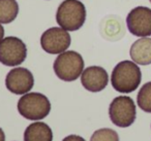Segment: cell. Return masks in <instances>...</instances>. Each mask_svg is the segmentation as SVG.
Listing matches in <instances>:
<instances>
[{
	"instance_id": "7c38bea8",
	"label": "cell",
	"mask_w": 151,
	"mask_h": 141,
	"mask_svg": "<svg viewBox=\"0 0 151 141\" xmlns=\"http://www.w3.org/2000/svg\"><path fill=\"white\" fill-rule=\"evenodd\" d=\"M24 141H53L52 130L46 122H33L26 128Z\"/></svg>"
},
{
	"instance_id": "5b68a950",
	"label": "cell",
	"mask_w": 151,
	"mask_h": 141,
	"mask_svg": "<svg viewBox=\"0 0 151 141\" xmlns=\"http://www.w3.org/2000/svg\"><path fill=\"white\" fill-rule=\"evenodd\" d=\"M111 122L120 128H127L136 120L137 109L134 100L128 96H119L111 102L109 107Z\"/></svg>"
},
{
	"instance_id": "ac0fdd59",
	"label": "cell",
	"mask_w": 151,
	"mask_h": 141,
	"mask_svg": "<svg viewBox=\"0 0 151 141\" xmlns=\"http://www.w3.org/2000/svg\"><path fill=\"white\" fill-rule=\"evenodd\" d=\"M0 141H5V135L4 132L1 128H0Z\"/></svg>"
},
{
	"instance_id": "52a82bcc",
	"label": "cell",
	"mask_w": 151,
	"mask_h": 141,
	"mask_svg": "<svg viewBox=\"0 0 151 141\" xmlns=\"http://www.w3.org/2000/svg\"><path fill=\"white\" fill-rule=\"evenodd\" d=\"M70 41L71 38L68 31L59 27H52L46 30L40 37L42 50L51 55L65 52L70 46Z\"/></svg>"
},
{
	"instance_id": "8fae6325",
	"label": "cell",
	"mask_w": 151,
	"mask_h": 141,
	"mask_svg": "<svg viewBox=\"0 0 151 141\" xmlns=\"http://www.w3.org/2000/svg\"><path fill=\"white\" fill-rule=\"evenodd\" d=\"M129 55L136 64H151V38L142 37L136 40L130 46Z\"/></svg>"
},
{
	"instance_id": "4fadbf2b",
	"label": "cell",
	"mask_w": 151,
	"mask_h": 141,
	"mask_svg": "<svg viewBox=\"0 0 151 141\" xmlns=\"http://www.w3.org/2000/svg\"><path fill=\"white\" fill-rule=\"evenodd\" d=\"M19 13L16 0H0V24H9L15 21Z\"/></svg>"
},
{
	"instance_id": "d6986e66",
	"label": "cell",
	"mask_w": 151,
	"mask_h": 141,
	"mask_svg": "<svg viewBox=\"0 0 151 141\" xmlns=\"http://www.w3.org/2000/svg\"><path fill=\"white\" fill-rule=\"evenodd\" d=\"M149 1H150V2H151V0H149Z\"/></svg>"
},
{
	"instance_id": "e0dca14e",
	"label": "cell",
	"mask_w": 151,
	"mask_h": 141,
	"mask_svg": "<svg viewBox=\"0 0 151 141\" xmlns=\"http://www.w3.org/2000/svg\"><path fill=\"white\" fill-rule=\"evenodd\" d=\"M3 36H4V28L0 24V41L3 39Z\"/></svg>"
},
{
	"instance_id": "9c48e42d",
	"label": "cell",
	"mask_w": 151,
	"mask_h": 141,
	"mask_svg": "<svg viewBox=\"0 0 151 141\" xmlns=\"http://www.w3.org/2000/svg\"><path fill=\"white\" fill-rule=\"evenodd\" d=\"M34 78L32 73L23 67L14 68L5 77V85L9 92L16 95H25L33 88Z\"/></svg>"
},
{
	"instance_id": "2e32d148",
	"label": "cell",
	"mask_w": 151,
	"mask_h": 141,
	"mask_svg": "<svg viewBox=\"0 0 151 141\" xmlns=\"http://www.w3.org/2000/svg\"><path fill=\"white\" fill-rule=\"evenodd\" d=\"M62 141H86L84 138H82L81 136H78V135H69V136H66Z\"/></svg>"
},
{
	"instance_id": "7a4b0ae2",
	"label": "cell",
	"mask_w": 151,
	"mask_h": 141,
	"mask_svg": "<svg viewBox=\"0 0 151 141\" xmlns=\"http://www.w3.org/2000/svg\"><path fill=\"white\" fill-rule=\"evenodd\" d=\"M86 9L79 0H64L56 13V21L66 31H77L85 23Z\"/></svg>"
},
{
	"instance_id": "5bb4252c",
	"label": "cell",
	"mask_w": 151,
	"mask_h": 141,
	"mask_svg": "<svg viewBox=\"0 0 151 141\" xmlns=\"http://www.w3.org/2000/svg\"><path fill=\"white\" fill-rule=\"evenodd\" d=\"M138 105L143 111L151 113V81L146 83L140 89L137 98Z\"/></svg>"
},
{
	"instance_id": "3957f363",
	"label": "cell",
	"mask_w": 151,
	"mask_h": 141,
	"mask_svg": "<svg viewBox=\"0 0 151 141\" xmlns=\"http://www.w3.org/2000/svg\"><path fill=\"white\" fill-rule=\"evenodd\" d=\"M53 68L55 74L61 80L73 81L84 71V60L79 53L65 51L56 58Z\"/></svg>"
},
{
	"instance_id": "9a60e30c",
	"label": "cell",
	"mask_w": 151,
	"mask_h": 141,
	"mask_svg": "<svg viewBox=\"0 0 151 141\" xmlns=\"http://www.w3.org/2000/svg\"><path fill=\"white\" fill-rule=\"evenodd\" d=\"M90 141H119V136L116 131L104 128L95 131L91 136Z\"/></svg>"
},
{
	"instance_id": "8992f818",
	"label": "cell",
	"mask_w": 151,
	"mask_h": 141,
	"mask_svg": "<svg viewBox=\"0 0 151 141\" xmlns=\"http://www.w3.org/2000/svg\"><path fill=\"white\" fill-rule=\"evenodd\" d=\"M26 44L18 37L9 36L0 41V63L5 66H18L26 60Z\"/></svg>"
},
{
	"instance_id": "30bf717a",
	"label": "cell",
	"mask_w": 151,
	"mask_h": 141,
	"mask_svg": "<svg viewBox=\"0 0 151 141\" xmlns=\"http://www.w3.org/2000/svg\"><path fill=\"white\" fill-rule=\"evenodd\" d=\"M109 83L108 72L101 66H90L81 75V83L89 92L97 93L105 89Z\"/></svg>"
},
{
	"instance_id": "277c9868",
	"label": "cell",
	"mask_w": 151,
	"mask_h": 141,
	"mask_svg": "<svg viewBox=\"0 0 151 141\" xmlns=\"http://www.w3.org/2000/svg\"><path fill=\"white\" fill-rule=\"evenodd\" d=\"M18 111L23 118L29 120H40L48 116L51 111V103L40 93H27L20 98Z\"/></svg>"
},
{
	"instance_id": "6da1fadb",
	"label": "cell",
	"mask_w": 151,
	"mask_h": 141,
	"mask_svg": "<svg viewBox=\"0 0 151 141\" xmlns=\"http://www.w3.org/2000/svg\"><path fill=\"white\" fill-rule=\"evenodd\" d=\"M142 80V72L139 66L132 61H122L112 71L111 83L119 93L128 94L136 91Z\"/></svg>"
},
{
	"instance_id": "ba28073f",
	"label": "cell",
	"mask_w": 151,
	"mask_h": 141,
	"mask_svg": "<svg viewBox=\"0 0 151 141\" xmlns=\"http://www.w3.org/2000/svg\"><path fill=\"white\" fill-rule=\"evenodd\" d=\"M126 26L132 35L138 37L151 36V9L137 6L128 13Z\"/></svg>"
}]
</instances>
